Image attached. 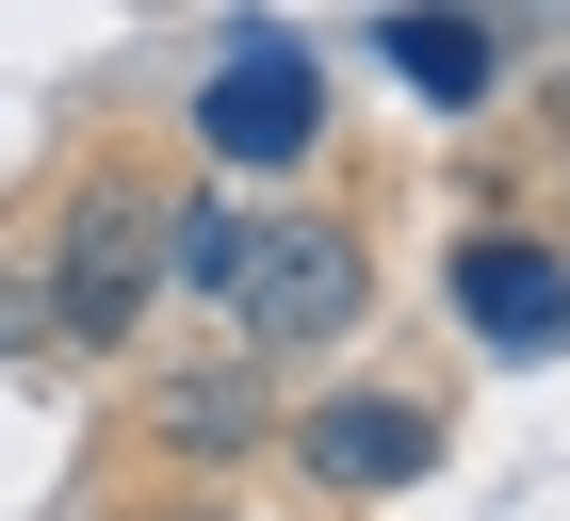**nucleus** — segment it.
<instances>
[{
	"instance_id": "3",
	"label": "nucleus",
	"mask_w": 570,
	"mask_h": 521,
	"mask_svg": "<svg viewBox=\"0 0 570 521\" xmlns=\"http://www.w3.org/2000/svg\"><path fill=\"white\" fill-rule=\"evenodd\" d=\"M228 309H245L262 358H309V343H343L375 309V260H358V228H262L245 277H228Z\"/></svg>"
},
{
	"instance_id": "9",
	"label": "nucleus",
	"mask_w": 570,
	"mask_h": 521,
	"mask_svg": "<svg viewBox=\"0 0 570 521\" xmlns=\"http://www.w3.org/2000/svg\"><path fill=\"white\" fill-rule=\"evenodd\" d=\"M33 326H49V309H33V277H17V260H0V358L33 343Z\"/></svg>"
},
{
	"instance_id": "5",
	"label": "nucleus",
	"mask_w": 570,
	"mask_h": 521,
	"mask_svg": "<svg viewBox=\"0 0 570 521\" xmlns=\"http://www.w3.org/2000/svg\"><path fill=\"white\" fill-rule=\"evenodd\" d=\"M294 456H309L326 489H407V473L440 456V407H424V391H326V407L294 424Z\"/></svg>"
},
{
	"instance_id": "4",
	"label": "nucleus",
	"mask_w": 570,
	"mask_h": 521,
	"mask_svg": "<svg viewBox=\"0 0 570 521\" xmlns=\"http://www.w3.org/2000/svg\"><path fill=\"white\" fill-rule=\"evenodd\" d=\"M440 294H456V326L489 358H554L570 343V245H538V228H473L440 260Z\"/></svg>"
},
{
	"instance_id": "7",
	"label": "nucleus",
	"mask_w": 570,
	"mask_h": 521,
	"mask_svg": "<svg viewBox=\"0 0 570 521\" xmlns=\"http://www.w3.org/2000/svg\"><path fill=\"white\" fill-rule=\"evenodd\" d=\"M147 440H164V456H262V440H277V391L245 375V358H179V375L147 391Z\"/></svg>"
},
{
	"instance_id": "2",
	"label": "nucleus",
	"mask_w": 570,
	"mask_h": 521,
	"mask_svg": "<svg viewBox=\"0 0 570 521\" xmlns=\"http://www.w3.org/2000/svg\"><path fill=\"white\" fill-rule=\"evenodd\" d=\"M196 147H213L228 179H294L309 147H326V66H309L277 17H245V33L196 66Z\"/></svg>"
},
{
	"instance_id": "10",
	"label": "nucleus",
	"mask_w": 570,
	"mask_h": 521,
	"mask_svg": "<svg viewBox=\"0 0 570 521\" xmlns=\"http://www.w3.org/2000/svg\"><path fill=\"white\" fill-rule=\"evenodd\" d=\"M179 521H245V505H179Z\"/></svg>"
},
{
	"instance_id": "1",
	"label": "nucleus",
	"mask_w": 570,
	"mask_h": 521,
	"mask_svg": "<svg viewBox=\"0 0 570 521\" xmlns=\"http://www.w3.org/2000/svg\"><path fill=\"white\" fill-rule=\"evenodd\" d=\"M147 294H164V196L147 179H82L66 196V245H49V277H33V309L66 326V343H131L147 326Z\"/></svg>"
},
{
	"instance_id": "6",
	"label": "nucleus",
	"mask_w": 570,
	"mask_h": 521,
	"mask_svg": "<svg viewBox=\"0 0 570 521\" xmlns=\"http://www.w3.org/2000/svg\"><path fill=\"white\" fill-rule=\"evenodd\" d=\"M375 66H392L407 98H440V115H473L489 66H505V33H489L473 0H392V17H375Z\"/></svg>"
},
{
	"instance_id": "8",
	"label": "nucleus",
	"mask_w": 570,
	"mask_h": 521,
	"mask_svg": "<svg viewBox=\"0 0 570 521\" xmlns=\"http://www.w3.org/2000/svg\"><path fill=\"white\" fill-rule=\"evenodd\" d=\"M245 245H262V213H245V196H164V277L228 294V277H245Z\"/></svg>"
}]
</instances>
